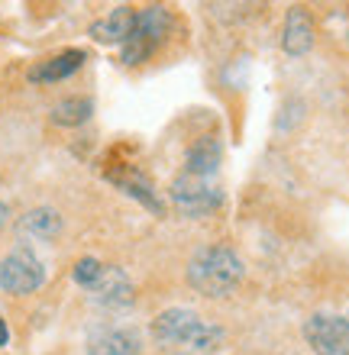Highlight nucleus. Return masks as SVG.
Listing matches in <instances>:
<instances>
[{
	"mask_svg": "<svg viewBox=\"0 0 349 355\" xmlns=\"http://www.w3.org/2000/svg\"><path fill=\"white\" fill-rule=\"evenodd\" d=\"M152 339L162 349H181V352H217L227 333L194 313L188 307H169L152 320Z\"/></svg>",
	"mask_w": 349,
	"mask_h": 355,
	"instance_id": "nucleus-1",
	"label": "nucleus"
},
{
	"mask_svg": "<svg viewBox=\"0 0 349 355\" xmlns=\"http://www.w3.org/2000/svg\"><path fill=\"white\" fill-rule=\"evenodd\" d=\"M243 278V262L230 245H207L188 265V284L204 297H223Z\"/></svg>",
	"mask_w": 349,
	"mask_h": 355,
	"instance_id": "nucleus-2",
	"label": "nucleus"
},
{
	"mask_svg": "<svg viewBox=\"0 0 349 355\" xmlns=\"http://www.w3.org/2000/svg\"><path fill=\"white\" fill-rule=\"evenodd\" d=\"M46 284V268L29 245H19L7 259H0V291L13 297H26Z\"/></svg>",
	"mask_w": 349,
	"mask_h": 355,
	"instance_id": "nucleus-3",
	"label": "nucleus"
},
{
	"mask_svg": "<svg viewBox=\"0 0 349 355\" xmlns=\"http://www.w3.org/2000/svg\"><path fill=\"white\" fill-rule=\"evenodd\" d=\"M171 204L178 210L181 216H207V214H217L223 207V191L214 187L210 181L204 178H194V175H181L175 184H171Z\"/></svg>",
	"mask_w": 349,
	"mask_h": 355,
	"instance_id": "nucleus-4",
	"label": "nucleus"
},
{
	"mask_svg": "<svg viewBox=\"0 0 349 355\" xmlns=\"http://www.w3.org/2000/svg\"><path fill=\"white\" fill-rule=\"evenodd\" d=\"M304 339L314 355H349V323L346 317L314 313L304 323Z\"/></svg>",
	"mask_w": 349,
	"mask_h": 355,
	"instance_id": "nucleus-5",
	"label": "nucleus"
},
{
	"mask_svg": "<svg viewBox=\"0 0 349 355\" xmlns=\"http://www.w3.org/2000/svg\"><path fill=\"white\" fill-rule=\"evenodd\" d=\"M91 300L94 304H101V307H130L133 304V281L130 275L123 268H107L104 265V275L97 278V284L91 291Z\"/></svg>",
	"mask_w": 349,
	"mask_h": 355,
	"instance_id": "nucleus-6",
	"label": "nucleus"
},
{
	"mask_svg": "<svg viewBox=\"0 0 349 355\" xmlns=\"http://www.w3.org/2000/svg\"><path fill=\"white\" fill-rule=\"evenodd\" d=\"M142 339L136 329H101L87 339V355H139Z\"/></svg>",
	"mask_w": 349,
	"mask_h": 355,
	"instance_id": "nucleus-7",
	"label": "nucleus"
},
{
	"mask_svg": "<svg viewBox=\"0 0 349 355\" xmlns=\"http://www.w3.org/2000/svg\"><path fill=\"white\" fill-rule=\"evenodd\" d=\"M85 62H87V55L81 49H65V52H58V55H52L49 62L33 68V71H29V81H36V85H56V81H65L68 75H75Z\"/></svg>",
	"mask_w": 349,
	"mask_h": 355,
	"instance_id": "nucleus-8",
	"label": "nucleus"
},
{
	"mask_svg": "<svg viewBox=\"0 0 349 355\" xmlns=\"http://www.w3.org/2000/svg\"><path fill=\"white\" fill-rule=\"evenodd\" d=\"M311 46H314L311 17H307V10L291 7L288 10V19H284V29H282V49L288 55H304V52H311Z\"/></svg>",
	"mask_w": 349,
	"mask_h": 355,
	"instance_id": "nucleus-9",
	"label": "nucleus"
},
{
	"mask_svg": "<svg viewBox=\"0 0 349 355\" xmlns=\"http://www.w3.org/2000/svg\"><path fill=\"white\" fill-rule=\"evenodd\" d=\"M220 159H223V149L214 136H204L198 139L194 146L188 149V162H185V175H194V178H204L210 181V175L220 168Z\"/></svg>",
	"mask_w": 349,
	"mask_h": 355,
	"instance_id": "nucleus-10",
	"label": "nucleus"
},
{
	"mask_svg": "<svg viewBox=\"0 0 349 355\" xmlns=\"http://www.w3.org/2000/svg\"><path fill=\"white\" fill-rule=\"evenodd\" d=\"M133 26H136V10L117 7L107 19H97L94 26H91V36H94L97 42H120L123 46V42L130 39Z\"/></svg>",
	"mask_w": 349,
	"mask_h": 355,
	"instance_id": "nucleus-11",
	"label": "nucleus"
},
{
	"mask_svg": "<svg viewBox=\"0 0 349 355\" xmlns=\"http://www.w3.org/2000/svg\"><path fill=\"white\" fill-rule=\"evenodd\" d=\"M19 230L26 236H33V239L49 243V239H56V236L62 233V216H58V210H52V207H36V210H29V214L19 220Z\"/></svg>",
	"mask_w": 349,
	"mask_h": 355,
	"instance_id": "nucleus-12",
	"label": "nucleus"
},
{
	"mask_svg": "<svg viewBox=\"0 0 349 355\" xmlns=\"http://www.w3.org/2000/svg\"><path fill=\"white\" fill-rule=\"evenodd\" d=\"M171 29V13L165 7H146V10H136V33L146 36L152 46H159L165 33Z\"/></svg>",
	"mask_w": 349,
	"mask_h": 355,
	"instance_id": "nucleus-13",
	"label": "nucleus"
},
{
	"mask_svg": "<svg viewBox=\"0 0 349 355\" xmlns=\"http://www.w3.org/2000/svg\"><path fill=\"white\" fill-rule=\"evenodd\" d=\"M91 113H94V103L87 97H68V101L52 107V123H58V126H81L85 120H91Z\"/></svg>",
	"mask_w": 349,
	"mask_h": 355,
	"instance_id": "nucleus-14",
	"label": "nucleus"
},
{
	"mask_svg": "<svg viewBox=\"0 0 349 355\" xmlns=\"http://www.w3.org/2000/svg\"><path fill=\"white\" fill-rule=\"evenodd\" d=\"M71 275H75V281L81 284V288L91 291L97 284V278L104 275V265L97 262V259H81V262L75 265V271H71Z\"/></svg>",
	"mask_w": 349,
	"mask_h": 355,
	"instance_id": "nucleus-15",
	"label": "nucleus"
},
{
	"mask_svg": "<svg viewBox=\"0 0 349 355\" xmlns=\"http://www.w3.org/2000/svg\"><path fill=\"white\" fill-rule=\"evenodd\" d=\"M7 220H10V207L3 204V200H0V230L7 226Z\"/></svg>",
	"mask_w": 349,
	"mask_h": 355,
	"instance_id": "nucleus-16",
	"label": "nucleus"
},
{
	"mask_svg": "<svg viewBox=\"0 0 349 355\" xmlns=\"http://www.w3.org/2000/svg\"><path fill=\"white\" fill-rule=\"evenodd\" d=\"M10 343V333H7V323H3V317H0V346H7Z\"/></svg>",
	"mask_w": 349,
	"mask_h": 355,
	"instance_id": "nucleus-17",
	"label": "nucleus"
},
{
	"mask_svg": "<svg viewBox=\"0 0 349 355\" xmlns=\"http://www.w3.org/2000/svg\"><path fill=\"white\" fill-rule=\"evenodd\" d=\"M346 323H349V313H346Z\"/></svg>",
	"mask_w": 349,
	"mask_h": 355,
	"instance_id": "nucleus-18",
	"label": "nucleus"
}]
</instances>
